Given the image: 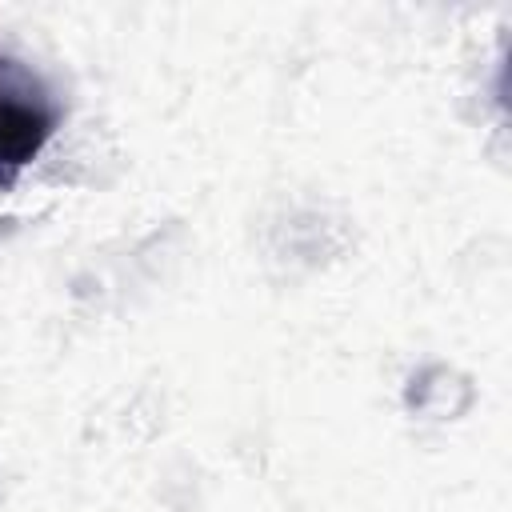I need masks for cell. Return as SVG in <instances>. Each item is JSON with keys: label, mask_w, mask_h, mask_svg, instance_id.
<instances>
[{"label": "cell", "mask_w": 512, "mask_h": 512, "mask_svg": "<svg viewBox=\"0 0 512 512\" xmlns=\"http://www.w3.org/2000/svg\"><path fill=\"white\" fill-rule=\"evenodd\" d=\"M60 124L48 84L20 60L0 56V192L16 188L24 168L44 152Z\"/></svg>", "instance_id": "6da1fadb"}]
</instances>
